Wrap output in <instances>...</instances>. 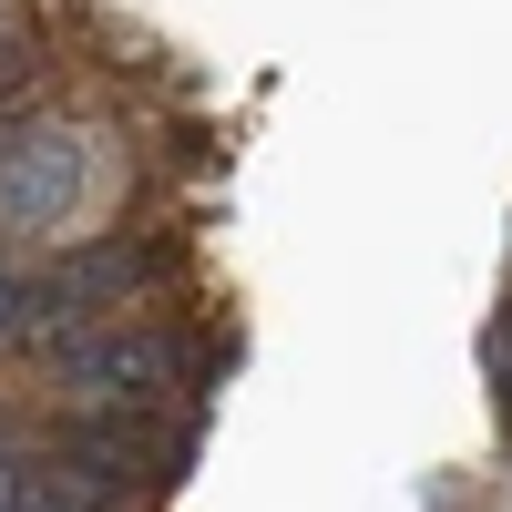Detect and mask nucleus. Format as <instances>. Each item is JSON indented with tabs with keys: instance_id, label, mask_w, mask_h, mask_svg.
<instances>
[{
	"instance_id": "nucleus-1",
	"label": "nucleus",
	"mask_w": 512,
	"mask_h": 512,
	"mask_svg": "<svg viewBox=\"0 0 512 512\" xmlns=\"http://www.w3.org/2000/svg\"><path fill=\"white\" fill-rule=\"evenodd\" d=\"M103 185V144L82 123H21L0 144V226L11 236H72Z\"/></svg>"
},
{
	"instance_id": "nucleus-2",
	"label": "nucleus",
	"mask_w": 512,
	"mask_h": 512,
	"mask_svg": "<svg viewBox=\"0 0 512 512\" xmlns=\"http://www.w3.org/2000/svg\"><path fill=\"white\" fill-rule=\"evenodd\" d=\"M185 379V349L164 328H113V338H72L62 349V390L82 410H164Z\"/></svg>"
},
{
	"instance_id": "nucleus-3",
	"label": "nucleus",
	"mask_w": 512,
	"mask_h": 512,
	"mask_svg": "<svg viewBox=\"0 0 512 512\" xmlns=\"http://www.w3.org/2000/svg\"><path fill=\"white\" fill-rule=\"evenodd\" d=\"M0 328H11V277H0Z\"/></svg>"
},
{
	"instance_id": "nucleus-4",
	"label": "nucleus",
	"mask_w": 512,
	"mask_h": 512,
	"mask_svg": "<svg viewBox=\"0 0 512 512\" xmlns=\"http://www.w3.org/2000/svg\"><path fill=\"white\" fill-rule=\"evenodd\" d=\"M0 82H11V62H0Z\"/></svg>"
}]
</instances>
